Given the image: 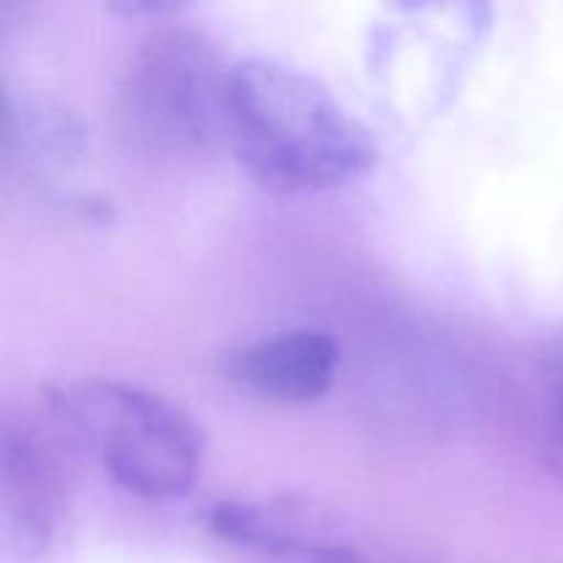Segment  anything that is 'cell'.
<instances>
[{
	"label": "cell",
	"mask_w": 563,
	"mask_h": 563,
	"mask_svg": "<svg viewBox=\"0 0 563 563\" xmlns=\"http://www.w3.org/2000/svg\"><path fill=\"white\" fill-rule=\"evenodd\" d=\"M38 410L69 445L124 493L143 500L185 498L207 460V432L170 396L130 379L80 377L53 385Z\"/></svg>",
	"instance_id": "7a4b0ae2"
},
{
	"label": "cell",
	"mask_w": 563,
	"mask_h": 563,
	"mask_svg": "<svg viewBox=\"0 0 563 563\" xmlns=\"http://www.w3.org/2000/svg\"><path fill=\"white\" fill-rule=\"evenodd\" d=\"M539 383L550 429L563 454V319L548 330L539 344Z\"/></svg>",
	"instance_id": "ba28073f"
},
{
	"label": "cell",
	"mask_w": 563,
	"mask_h": 563,
	"mask_svg": "<svg viewBox=\"0 0 563 563\" xmlns=\"http://www.w3.org/2000/svg\"><path fill=\"white\" fill-rule=\"evenodd\" d=\"M229 77L212 38L192 27H159L121 71V135L157 165L207 163L229 148Z\"/></svg>",
	"instance_id": "3957f363"
},
{
	"label": "cell",
	"mask_w": 563,
	"mask_h": 563,
	"mask_svg": "<svg viewBox=\"0 0 563 563\" xmlns=\"http://www.w3.org/2000/svg\"><path fill=\"white\" fill-rule=\"evenodd\" d=\"M80 130L69 113L49 108L42 99L14 93L5 97L3 121V174L5 185L22 179V185L44 181V176L71 168L80 157Z\"/></svg>",
	"instance_id": "52a82bcc"
},
{
	"label": "cell",
	"mask_w": 563,
	"mask_h": 563,
	"mask_svg": "<svg viewBox=\"0 0 563 563\" xmlns=\"http://www.w3.org/2000/svg\"><path fill=\"white\" fill-rule=\"evenodd\" d=\"M75 454L42 410L5 416L0 445V531L16 561L47 553L69 511Z\"/></svg>",
	"instance_id": "277c9868"
},
{
	"label": "cell",
	"mask_w": 563,
	"mask_h": 563,
	"mask_svg": "<svg viewBox=\"0 0 563 563\" xmlns=\"http://www.w3.org/2000/svg\"><path fill=\"white\" fill-rule=\"evenodd\" d=\"M192 0H108L113 11L135 20H154V16H170L190 5Z\"/></svg>",
	"instance_id": "9c48e42d"
},
{
	"label": "cell",
	"mask_w": 563,
	"mask_h": 563,
	"mask_svg": "<svg viewBox=\"0 0 563 563\" xmlns=\"http://www.w3.org/2000/svg\"><path fill=\"white\" fill-rule=\"evenodd\" d=\"M207 526L214 539L264 563H377L333 509L302 495L218 500Z\"/></svg>",
	"instance_id": "5b68a950"
},
{
	"label": "cell",
	"mask_w": 563,
	"mask_h": 563,
	"mask_svg": "<svg viewBox=\"0 0 563 563\" xmlns=\"http://www.w3.org/2000/svg\"><path fill=\"white\" fill-rule=\"evenodd\" d=\"M229 148L275 196H328L366 179L377 141L324 82L269 58L231 66Z\"/></svg>",
	"instance_id": "6da1fadb"
},
{
	"label": "cell",
	"mask_w": 563,
	"mask_h": 563,
	"mask_svg": "<svg viewBox=\"0 0 563 563\" xmlns=\"http://www.w3.org/2000/svg\"><path fill=\"white\" fill-rule=\"evenodd\" d=\"M339 366L341 346L333 335L317 328H291L231 352L225 379L253 401L300 407L330 394Z\"/></svg>",
	"instance_id": "8992f818"
}]
</instances>
